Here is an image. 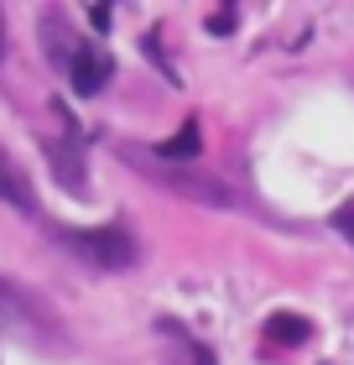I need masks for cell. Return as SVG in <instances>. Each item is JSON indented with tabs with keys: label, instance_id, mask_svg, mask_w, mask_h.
I'll list each match as a JSON object with an SVG mask.
<instances>
[{
	"label": "cell",
	"instance_id": "obj_1",
	"mask_svg": "<svg viewBox=\"0 0 354 365\" xmlns=\"http://www.w3.org/2000/svg\"><path fill=\"white\" fill-rule=\"evenodd\" d=\"M0 334L26 344V350H42V355H68L73 350L68 324L58 319V308L6 272H0Z\"/></svg>",
	"mask_w": 354,
	"mask_h": 365
},
{
	"label": "cell",
	"instance_id": "obj_2",
	"mask_svg": "<svg viewBox=\"0 0 354 365\" xmlns=\"http://www.w3.org/2000/svg\"><path fill=\"white\" fill-rule=\"evenodd\" d=\"M53 240L68 245L78 261L105 267V272H125V267H136V261H141V245H136V235H130L125 225H99V230H68V225H58Z\"/></svg>",
	"mask_w": 354,
	"mask_h": 365
},
{
	"label": "cell",
	"instance_id": "obj_3",
	"mask_svg": "<svg viewBox=\"0 0 354 365\" xmlns=\"http://www.w3.org/2000/svg\"><path fill=\"white\" fill-rule=\"evenodd\" d=\"M125 157H130V162H141V173H146V178H157L162 188H172V193H182V198H193V204H209V209H234V204H240L229 182H219V178H214V173H204V168L157 162L151 152H125Z\"/></svg>",
	"mask_w": 354,
	"mask_h": 365
},
{
	"label": "cell",
	"instance_id": "obj_4",
	"mask_svg": "<svg viewBox=\"0 0 354 365\" xmlns=\"http://www.w3.org/2000/svg\"><path fill=\"white\" fill-rule=\"evenodd\" d=\"M110 73H115V63H110V53L105 47H94V42H78V53H73V63H68V78H73V94H99L110 84Z\"/></svg>",
	"mask_w": 354,
	"mask_h": 365
},
{
	"label": "cell",
	"instance_id": "obj_5",
	"mask_svg": "<svg viewBox=\"0 0 354 365\" xmlns=\"http://www.w3.org/2000/svg\"><path fill=\"white\" fill-rule=\"evenodd\" d=\"M0 204H11L16 214H37V193H31V178L11 162L6 146H0Z\"/></svg>",
	"mask_w": 354,
	"mask_h": 365
},
{
	"label": "cell",
	"instance_id": "obj_6",
	"mask_svg": "<svg viewBox=\"0 0 354 365\" xmlns=\"http://www.w3.org/2000/svg\"><path fill=\"white\" fill-rule=\"evenodd\" d=\"M198 152H204V125H198V120H182V130L172 141L151 146V157H157V162H193Z\"/></svg>",
	"mask_w": 354,
	"mask_h": 365
},
{
	"label": "cell",
	"instance_id": "obj_7",
	"mask_svg": "<svg viewBox=\"0 0 354 365\" xmlns=\"http://www.w3.org/2000/svg\"><path fill=\"white\" fill-rule=\"evenodd\" d=\"M266 339H271V344H286V350H297V344L313 339V324L302 319V313H271V319H266Z\"/></svg>",
	"mask_w": 354,
	"mask_h": 365
},
{
	"label": "cell",
	"instance_id": "obj_8",
	"mask_svg": "<svg viewBox=\"0 0 354 365\" xmlns=\"http://www.w3.org/2000/svg\"><path fill=\"white\" fill-rule=\"evenodd\" d=\"M333 230H339V235H349V240H354V198H349L344 209H333Z\"/></svg>",
	"mask_w": 354,
	"mask_h": 365
},
{
	"label": "cell",
	"instance_id": "obj_9",
	"mask_svg": "<svg viewBox=\"0 0 354 365\" xmlns=\"http://www.w3.org/2000/svg\"><path fill=\"white\" fill-rule=\"evenodd\" d=\"M234 26V11H214L209 16V31H229Z\"/></svg>",
	"mask_w": 354,
	"mask_h": 365
},
{
	"label": "cell",
	"instance_id": "obj_10",
	"mask_svg": "<svg viewBox=\"0 0 354 365\" xmlns=\"http://www.w3.org/2000/svg\"><path fill=\"white\" fill-rule=\"evenodd\" d=\"M89 21H94L99 31H105V26H110V6H94V11H89Z\"/></svg>",
	"mask_w": 354,
	"mask_h": 365
},
{
	"label": "cell",
	"instance_id": "obj_11",
	"mask_svg": "<svg viewBox=\"0 0 354 365\" xmlns=\"http://www.w3.org/2000/svg\"><path fill=\"white\" fill-rule=\"evenodd\" d=\"M0 58H6V21H0Z\"/></svg>",
	"mask_w": 354,
	"mask_h": 365
}]
</instances>
